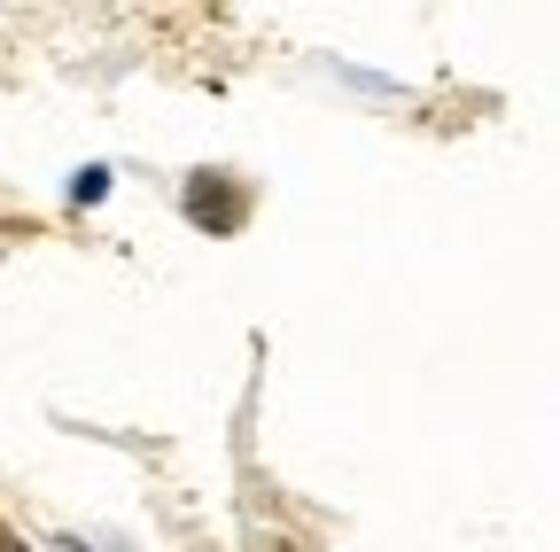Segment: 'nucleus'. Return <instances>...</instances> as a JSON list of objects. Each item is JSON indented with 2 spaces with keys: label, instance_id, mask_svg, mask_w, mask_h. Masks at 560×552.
Masks as SVG:
<instances>
[{
  "label": "nucleus",
  "instance_id": "obj_2",
  "mask_svg": "<svg viewBox=\"0 0 560 552\" xmlns=\"http://www.w3.org/2000/svg\"><path fill=\"white\" fill-rule=\"evenodd\" d=\"M0 552H32V544H16V537H0Z\"/></svg>",
  "mask_w": 560,
  "mask_h": 552
},
{
  "label": "nucleus",
  "instance_id": "obj_1",
  "mask_svg": "<svg viewBox=\"0 0 560 552\" xmlns=\"http://www.w3.org/2000/svg\"><path fill=\"white\" fill-rule=\"evenodd\" d=\"M102 195H109V172H102V164L70 179V202H102Z\"/></svg>",
  "mask_w": 560,
  "mask_h": 552
}]
</instances>
